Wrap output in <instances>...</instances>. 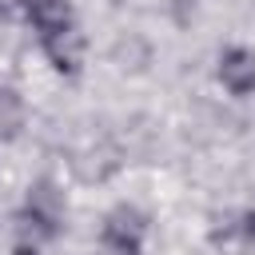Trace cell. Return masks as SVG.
<instances>
[{
  "label": "cell",
  "instance_id": "cell-6",
  "mask_svg": "<svg viewBox=\"0 0 255 255\" xmlns=\"http://www.w3.org/2000/svg\"><path fill=\"white\" fill-rule=\"evenodd\" d=\"M12 255H40V251H36V247H16Z\"/></svg>",
  "mask_w": 255,
  "mask_h": 255
},
{
  "label": "cell",
  "instance_id": "cell-5",
  "mask_svg": "<svg viewBox=\"0 0 255 255\" xmlns=\"http://www.w3.org/2000/svg\"><path fill=\"white\" fill-rule=\"evenodd\" d=\"M243 235H247V243L255 247V211H247V219H243Z\"/></svg>",
  "mask_w": 255,
  "mask_h": 255
},
{
  "label": "cell",
  "instance_id": "cell-1",
  "mask_svg": "<svg viewBox=\"0 0 255 255\" xmlns=\"http://www.w3.org/2000/svg\"><path fill=\"white\" fill-rule=\"evenodd\" d=\"M40 48H44V56L52 60V68H56V72L76 76V72H80V64H84V36L76 32V24H72V28H64V32L44 36V40H40Z\"/></svg>",
  "mask_w": 255,
  "mask_h": 255
},
{
  "label": "cell",
  "instance_id": "cell-4",
  "mask_svg": "<svg viewBox=\"0 0 255 255\" xmlns=\"http://www.w3.org/2000/svg\"><path fill=\"white\" fill-rule=\"evenodd\" d=\"M24 8H28V16H32V24H36L40 40L52 36V32L72 28V4H68V0H24Z\"/></svg>",
  "mask_w": 255,
  "mask_h": 255
},
{
  "label": "cell",
  "instance_id": "cell-2",
  "mask_svg": "<svg viewBox=\"0 0 255 255\" xmlns=\"http://www.w3.org/2000/svg\"><path fill=\"white\" fill-rule=\"evenodd\" d=\"M219 80H223L227 92H235V96L255 92V52H247V48H227V52L219 56Z\"/></svg>",
  "mask_w": 255,
  "mask_h": 255
},
{
  "label": "cell",
  "instance_id": "cell-3",
  "mask_svg": "<svg viewBox=\"0 0 255 255\" xmlns=\"http://www.w3.org/2000/svg\"><path fill=\"white\" fill-rule=\"evenodd\" d=\"M100 255H139V223L128 211H116L104 223V247Z\"/></svg>",
  "mask_w": 255,
  "mask_h": 255
}]
</instances>
